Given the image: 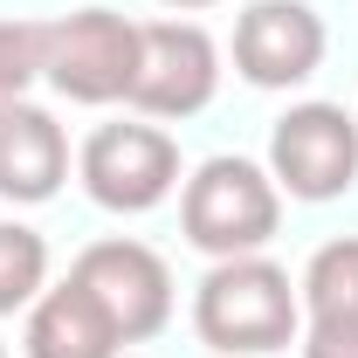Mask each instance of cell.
Masks as SVG:
<instances>
[{
	"label": "cell",
	"instance_id": "15",
	"mask_svg": "<svg viewBox=\"0 0 358 358\" xmlns=\"http://www.w3.org/2000/svg\"><path fill=\"white\" fill-rule=\"evenodd\" d=\"M173 14H193V7H214V0H166Z\"/></svg>",
	"mask_w": 358,
	"mask_h": 358
},
{
	"label": "cell",
	"instance_id": "7",
	"mask_svg": "<svg viewBox=\"0 0 358 358\" xmlns=\"http://www.w3.org/2000/svg\"><path fill=\"white\" fill-rule=\"evenodd\" d=\"M138 76V21L110 14V7H76L62 21H48V55L42 83L69 103H124Z\"/></svg>",
	"mask_w": 358,
	"mask_h": 358
},
{
	"label": "cell",
	"instance_id": "4",
	"mask_svg": "<svg viewBox=\"0 0 358 358\" xmlns=\"http://www.w3.org/2000/svg\"><path fill=\"white\" fill-rule=\"evenodd\" d=\"M268 179L303 200V207H324V200H345L358 186V117L345 103H289L268 131Z\"/></svg>",
	"mask_w": 358,
	"mask_h": 358
},
{
	"label": "cell",
	"instance_id": "16",
	"mask_svg": "<svg viewBox=\"0 0 358 358\" xmlns=\"http://www.w3.org/2000/svg\"><path fill=\"white\" fill-rule=\"evenodd\" d=\"M0 358H7V345H0Z\"/></svg>",
	"mask_w": 358,
	"mask_h": 358
},
{
	"label": "cell",
	"instance_id": "11",
	"mask_svg": "<svg viewBox=\"0 0 358 358\" xmlns=\"http://www.w3.org/2000/svg\"><path fill=\"white\" fill-rule=\"evenodd\" d=\"M303 324H358V234L324 241L310 262H303Z\"/></svg>",
	"mask_w": 358,
	"mask_h": 358
},
{
	"label": "cell",
	"instance_id": "1",
	"mask_svg": "<svg viewBox=\"0 0 358 358\" xmlns=\"http://www.w3.org/2000/svg\"><path fill=\"white\" fill-rule=\"evenodd\" d=\"M193 331L214 358H275L303 338V296L268 255H227L193 289Z\"/></svg>",
	"mask_w": 358,
	"mask_h": 358
},
{
	"label": "cell",
	"instance_id": "10",
	"mask_svg": "<svg viewBox=\"0 0 358 358\" xmlns=\"http://www.w3.org/2000/svg\"><path fill=\"white\" fill-rule=\"evenodd\" d=\"M28 358H117V331L103 324V310L90 303L76 282H55L28 303V331H21Z\"/></svg>",
	"mask_w": 358,
	"mask_h": 358
},
{
	"label": "cell",
	"instance_id": "9",
	"mask_svg": "<svg viewBox=\"0 0 358 358\" xmlns=\"http://www.w3.org/2000/svg\"><path fill=\"white\" fill-rule=\"evenodd\" d=\"M69 179V131L55 124V110L14 96L0 103V200L7 207H42Z\"/></svg>",
	"mask_w": 358,
	"mask_h": 358
},
{
	"label": "cell",
	"instance_id": "5",
	"mask_svg": "<svg viewBox=\"0 0 358 358\" xmlns=\"http://www.w3.org/2000/svg\"><path fill=\"white\" fill-rule=\"evenodd\" d=\"M69 282L103 310V324L117 331V345H145V338H159L173 324V268H166L159 248H145L131 234L90 241L69 262Z\"/></svg>",
	"mask_w": 358,
	"mask_h": 358
},
{
	"label": "cell",
	"instance_id": "3",
	"mask_svg": "<svg viewBox=\"0 0 358 358\" xmlns=\"http://www.w3.org/2000/svg\"><path fill=\"white\" fill-rule=\"evenodd\" d=\"M76 179L103 214H152L179 193V138L166 124H145V117H117V124H96L76 152Z\"/></svg>",
	"mask_w": 358,
	"mask_h": 358
},
{
	"label": "cell",
	"instance_id": "2",
	"mask_svg": "<svg viewBox=\"0 0 358 358\" xmlns=\"http://www.w3.org/2000/svg\"><path fill=\"white\" fill-rule=\"evenodd\" d=\"M275 227H282V186L268 179V166L241 159V152L200 159L186 173V186H179V234L207 262L262 255L275 241Z\"/></svg>",
	"mask_w": 358,
	"mask_h": 358
},
{
	"label": "cell",
	"instance_id": "14",
	"mask_svg": "<svg viewBox=\"0 0 358 358\" xmlns=\"http://www.w3.org/2000/svg\"><path fill=\"white\" fill-rule=\"evenodd\" d=\"M303 358H358V324H303Z\"/></svg>",
	"mask_w": 358,
	"mask_h": 358
},
{
	"label": "cell",
	"instance_id": "13",
	"mask_svg": "<svg viewBox=\"0 0 358 358\" xmlns=\"http://www.w3.org/2000/svg\"><path fill=\"white\" fill-rule=\"evenodd\" d=\"M42 55H48V21H21V14L0 21V103L42 83Z\"/></svg>",
	"mask_w": 358,
	"mask_h": 358
},
{
	"label": "cell",
	"instance_id": "6",
	"mask_svg": "<svg viewBox=\"0 0 358 358\" xmlns=\"http://www.w3.org/2000/svg\"><path fill=\"white\" fill-rule=\"evenodd\" d=\"M221 90V42L200 21H138V76H131V103L138 117L159 124H186L214 103Z\"/></svg>",
	"mask_w": 358,
	"mask_h": 358
},
{
	"label": "cell",
	"instance_id": "8",
	"mask_svg": "<svg viewBox=\"0 0 358 358\" xmlns=\"http://www.w3.org/2000/svg\"><path fill=\"white\" fill-rule=\"evenodd\" d=\"M324 14L310 0H248L234 14V76L255 90H296L324 69Z\"/></svg>",
	"mask_w": 358,
	"mask_h": 358
},
{
	"label": "cell",
	"instance_id": "12",
	"mask_svg": "<svg viewBox=\"0 0 358 358\" xmlns=\"http://www.w3.org/2000/svg\"><path fill=\"white\" fill-rule=\"evenodd\" d=\"M48 289V241L28 221H0V317L28 310Z\"/></svg>",
	"mask_w": 358,
	"mask_h": 358
}]
</instances>
